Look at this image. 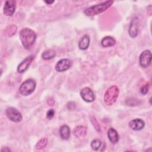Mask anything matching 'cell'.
<instances>
[{"mask_svg":"<svg viewBox=\"0 0 152 152\" xmlns=\"http://www.w3.org/2000/svg\"><path fill=\"white\" fill-rule=\"evenodd\" d=\"M19 36L21 43L26 49H30L36 40V34L29 28H23L20 31Z\"/></svg>","mask_w":152,"mask_h":152,"instance_id":"1","label":"cell"},{"mask_svg":"<svg viewBox=\"0 0 152 152\" xmlns=\"http://www.w3.org/2000/svg\"><path fill=\"white\" fill-rule=\"evenodd\" d=\"M113 3V1H106L99 4L93 5L87 8L84 11L85 15L87 16H94L107 10Z\"/></svg>","mask_w":152,"mask_h":152,"instance_id":"2","label":"cell"},{"mask_svg":"<svg viewBox=\"0 0 152 152\" xmlns=\"http://www.w3.org/2000/svg\"><path fill=\"white\" fill-rule=\"evenodd\" d=\"M119 94V89L117 86L113 85L109 87L104 93L103 100L107 106L112 105L117 100Z\"/></svg>","mask_w":152,"mask_h":152,"instance_id":"3","label":"cell"},{"mask_svg":"<svg viewBox=\"0 0 152 152\" xmlns=\"http://www.w3.org/2000/svg\"><path fill=\"white\" fill-rule=\"evenodd\" d=\"M36 86V83L33 79H27L21 84L19 88V91L23 96H27L33 93Z\"/></svg>","mask_w":152,"mask_h":152,"instance_id":"4","label":"cell"},{"mask_svg":"<svg viewBox=\"0 0 152 152\" xmlns=\"http://www.w3.org/2000/svg\"><path fill=\"white\" fill-rule=\"evenodd\" d=\"M5 113L8 118L12 122H19L22 120V115L21 113L13 107H8L6 109Z\"/></svg>","mask_w":152,"mask_h":152,"instance_id":"5","label":"cell"},{"mask_svg":"<svg viewBox=\"0 0 152 152\" xmlns=\"http://www.w3.org/2000/svg\"><path fill=\"white\" fill-rule=\"evenodd\" d=\"M151 61V53L149 50H144L140 56V64L143 68L150 66Z\"/></svg>","mask_w":152,"mask_h":152,"instance_id":"6","label":"cell"},{"mask_svg":"<svg viewBox=\"0 0 152 152\" xmlns=\"http://www.w3.org/2000/svg\"><path fill=\"white\" fill-rule=\"evenodd\" d=\"M80 94L83 100L87 102H92L96 99L93 91L88 87H84L81 88Z\"/></svg>","mask_w":152,"mask_h":152,"instance_id":"7","label":"cell"},{"mask_svg":"<svg viewBox=\"0 0 152 152\" xmlns=\"http://www.w3.org/2000/svg\"><path fill=\"white\" fill-rule=\"evenodd\" d=\"M16 8V2L13 0L7 1L5 2L3 8V12L7 16H12Z\"/></svg>","mask_w":152,"mask_h":152,"instance_id":"8","label":"cell"},{"mask_svg":"<svg viewBox=\"0 0 152 152\" xmlns=\"http://www.w3.org/2000/svg\"><path fill=\"white\" fill-rule=\"evenodd\" d=\"M34 56L33 55H30L26 57L18 65V67H17L18 72L19 73H23L25 72L28 69L31 63L34 60Z\"/></svg>","mask_w":152,"mask_h":152,"instance_id":"9","label":"cell"},{"mask_svg":"<svg viewBox=\"0 0 152 152\" xmlns=\"http://www.w3.org/2000/svg\"><path fill=\"white\" fill-rule=\"evenodd\" d=\"M71 66V62L68 59L59 60L55 65V69L58 72H64L68 70Z\"/></svg>","mask_w":152,"mask_h":152,"instance_id":"10","label":"cell"},{"mask_svg":"<svg viewBox=\"0 0 152 152\" xmlns=\"http://www.w3.org/2000/svg\"><path fill=\"white\" fill-rule=\"evenodd\" d=\"M138 28H139L138 19L137 17H134L130 23L129 31H128L129 34L131 37L134 38L137 36L138 34Z\"/></svg>","mask_w":152,"mask_h":152,"instance_id":"11","label":"cell"},{"mask_svg":"<svg viewBox=\"0 0 152 152\" xmlns=\"http://www.w3.org/2000/svg\"><path fill=\"white\" fill-rule=\"evenodd\" d=\"M145 126L144 121L141 119H135L129 122V128L134 131H139L142 129Z\"/></svg>","mask_w":152,"mask_h":152,"instance_id":"12","label":"cell"},{"mask_svg":"<svg viewBox=\"0 0 152 152\" xmlns=\"http://www.w3.org/2000/svg\"><path fill=\"white\" fill-rule=\"evenodd\" d=\"M107 137L113 144H116L119 141V135L117 131L113 128H110L107 131Z\"/></svg>","mask_w":152,"mask_h":152,"instance_id":"13","label":"cell"},{"mask_svg":"<svg viewBox=\"0 0 152 152\" xmlns=\"http://www.w3.org/2000/svg\"><path fill=\"white\" fill-rule=\"evenodd\" d=\"M73 135L79 138L84 137L87 134V128L84 126H77L72 131Z\"/></svg>","mask_w":152,"mask_h":152,"instance_id":"14","label":"cell"},{"mask_svg":"<svg viewBox=\"0 0 152 152\" xmlns=\"http://www.w3.org/2000/svg\"><path fill=\"white\" fill-rule=\"evenodd\" d=\"M70 129L69 126L66 125H64L62 126H61L59 129V134L61 135V137L65 140H68L70 136Z\"/></svg>","mask_w":152,"mask_h":152,"instance_id":"15","label":"cell"},{"mask_svg":"<svg viewBox=\"0 0 152 152\" xmlns=\"http://www.w3.org/2000/svg\"><path fill=\"white\" fill-rule=\"evenodd\" d=\"M90 37L88 35H84L78 43V47L81 50L87 49L90 45Z\"/></svg>","mask_w":152,"mask_h":152,"instance_id":"16","label":"cell"},{"mask_svg":"<svg viewBox=\"0 0 152 152\" xmlns=\"http://www.w3.org/2000/svg\"><path fill=\"white\" fill-rule=\"evenodd\" d=\"M116 43L115 39L111 36H106L101 40V44L103 47L107 48L113 46Z\"/></svg>","mask_w":152,"mask_h":152,"instance_id":"17","label":"cell"},{"mask_svg":"<svg viewBox=\"0 0 152 152\" xmlns=\"http://www.w3.org/2000/svg\"><path fill=\"white\" fill-rule=\"evenodd\" d=\"M56 55V51L54 49H49L44 51L42 54V57L45 60H49L54 58Z\"/></svg>","mask_w":152,"mask_h":152,"instance_id":"18","label":"cell"},{"mask_svg":"<svg viewBox=\"0 0 152 152\" xmlns=\"http://www.w3.org/2000/svg\"><path fill=\"white\" fill-rule=\"evenodd\" d=\"M17 26L15 25L12 24V25L8 26L5 28V29L4 30V33L5 36L11 37L15 34V33L17 32Z\"/></svg>","mask_w":152,"mask_h":152,"instance_id":"19","label":"cell"},{"mask_svg":"<svg viewBox=\"0 0 152 152\" xmlns=\"http://www.w3.org/2000/svg\"><path fill=\"white\" fill-rule=\"evenodd\" d=\"M102 144L103 142H102L101 140H100L99 139H94L91 142L90 145L93 150L96 151L98 150L102 146Z\"/></svg>","mask_w":152,"mask_h":152,"instance_id":"20","label":"cell"},{"mask_svg":"<svg viewBox=\"0 0 152 152\" xmlns=\"http://www.w3.org/2000/svg\"><path fill=\"white\" fill-rule=\"evenodd\" d=\"M48 144V138L45 137V138H43L42 139H40L36 144V148L37 149H42L43 148H45L46 145Z\"/></svg>","mask_w":152,"mask_h":152,"instance_id":"21","label":"cell"},{"mask_svg":"<svg viewBox=\"0 0 152 152\" xmlns=\"http://www.w3.org/2000/svg\"><path fill=\"white\" fill-rule=\"evenodd\" d=\"M126 103L128 106H134L138 105V104L140 103V101L138 99H135L132 98V99H129L126 100Z\"/></svg>","mask_w":152,"mask_h":152,"instance_id":"22","label":"cell"},{"mask_svg":"<svg viewBox=\"0 0 152 152\" xmlns=\"http://www.w3.org/2000/svg\"><path fill=\"white\" fill-rule=\"evenodd\" d=\"M90 122H91L93 126L96 129V130L97 132H100V126L99 122H97V121L96 120V119L94 117H91L90 118Z\"/></svg>","mask_w":152,"mask_h":152,"instance_id":"23","label":"cell"},{"mask_svg":"<svg viewBox=\"0 0 152 152\" xmlns=\"http://www.w3.org/2000/svg\"><path fill=\"white\" fill-rule=\"evenodd\" d=\"M148 88H149V84L148 83H146L144 86H142L141 88H140V93L142 94H145L147 93L148 91Z\"/></svg>","mask_w":152,"mask_h":152,"instance_id":"24","label":"cell"},{"mask_svg":"<svg viewBox=\"0 0 152 152\" xmlns=\"http://www.w3.org/2000/svg\"><path fill=\"white\" fill-rule=\"evenodd\" d=\"M55 115V111L53 109H50L46 113V117L48 119H51L53 118Z\"/></svg>","mask_w":152,"mask_h":152,"instance_id":"25","label":"cell"},{"mask_svg":"<svg viewBox=\"0 0 152 152\" xmlns=\"http://www.w3.org/2000/svg\"><path fill=\"white\" fill-rule=\"evenodd\" d=\"M47 103H48V104L49 105H50V106H53V105L54 104V103H55V101H54V100H53V98L49 97V98L47 100Z\"/></svg>","mask_w":152,"mask_h":152,"instance_id":"26","label":"cell"},{"mask_svg":"<svg viewBox=\"0 0 152 152\" xmlns=\"http://www.w3.org/2000/svg\"><path fill=\"white\" fill-rule=\"evenodd\" d=\"M70 106L71 107L69 108V109H74V108H75V103H74V102H69L68 103V104H67V106Z\"/></svg>","mask_w":152,"mask_h":152,"instance_id":"27","label":"cell"},{"mask_svg":"<svg viewBox=\"0 0 152 152\" xmlns=\"http://www.w3.org/2000/svg\"><path fill=\"white\" fill-rule=\"evenodd\" d=\"M152 7L151 5H150L148 7H147V12L148 13L149 15H151V12H152Z\"/></svg>","mask_w":152,"mask_h":152,"instance_id":"28","label":"cell"},{"mask_svg":"<svg viewBox=\"0 0 152 152\" xmlns=\"http://www.w3.org/2000/svg\"><path fill=\"white\" fill-rule=\"evenodd\" d=\"M11 150L9 148H8V147H5V148H2V149H1V151H5V152H6V151H11Z\"/></svg>","mask_w":152,"mask_h":152,"instance_id":"29","label":"cell"},{"mask_svg":"<svg viewBox=\"0 0 152 152\" xmlns=\"http://www.w3.org/2000/svg\"><path fill=\"white\" fill-rule=\"evenodd\" d=\"M45 2L46 3V4H53V2H54V1H45Z\"/></svg>","mask_w":152,"mask_h":152,"instance_id":"30","label":"cell"}]
</instances>
